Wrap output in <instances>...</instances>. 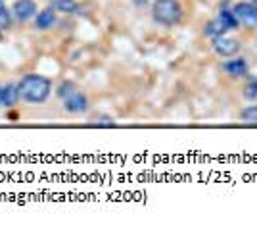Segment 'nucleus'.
Wrapping results in <instances>:
<instances>
[{
	"label": "nucleus",
	"instance_id": "nucleus-6",
	"mask_svg": "<svg viewBox=\"0 0 257 225\" xmlns=\"http://www.w3.org/2000/svg\"><path fill=\"white\" fill-rule=\"evenodd\" d=\"M63 108L71 114H83L88 110V98H86L85 94H81V92L75 90L71 96L63 98Z\"/></svg>",
	"mask_w": 257,
	"mask_h": 225
},
{
	"label": "nucleus",
	"instance_id": "nucleus-17",
	"mask_svg": "<svg viewBox=\"0 0 257 225\" xmlns=\"http://www.w3.org/2000/svg\"><path fill=\"white\" fill-rule=\"evenodd\" d=\"M98 125H102V127H113L115 122H113L111 118H108V116H102V118L98 120Z\"/></svg>",
	"mask_w": 257,
	"mask_h": 225
},
{
	"label": "nucleus",
	"instance_id": "nucleus-15",
	"mask_svg": "<svg viewBox=\"0 0 257 225\" xmlns=\"http://www.w3.org/2000/svg\"><path fill=\"white\" fill-rule=\"evenodd\" d=\"M75 90H77V88H75V85L71 83V81H63L60 87H58L56 92H58V96H60V98H67V96H71V94H73Z\"/></svg>",
	"mask_w": 257,
	"mask_h": 225
},
{
	"label": "nucleus",
	"instance_id": "nucleus-2",
	"mask_svg": "<svg viewBox=\"0 0 257 225\" xmlns=\"http://www.w3.org/2000/svg\"><path fill=\"white\" fill-rule=\"evenodd\" d=\"M152 16L161 25H175L183 18V6L179 0H154Z\"/></svg>",
	"mask_w": 257,
	"mask_h": 225
},
{
	"label": "nucleus",
	"instance_id": "nucleus-16",
	"mask_svg": "<svg viewBox=\"0 0 257 225\" xmlns=\"http://www.w3.org/2000/svg\"><path fill=\"white\" fill-rule=\"evenodd\" d=\"M12 25V12L8 10V8H4V10H0V29L4 31V29H8Z\"/></svg>",
	"mask_w": 257,
	"mask_h": 225
},
{
	"label": "nucleus",
	"instance_id": "nucleus-5",
	"mask_svg": "<svg viewBox=\"0 0 257 225\" xmlns=\"http://www.w3.org/2000/svg\"><path fill=\"white\" fill-rule=\"evenodd\" d=\"M12 12L19 22H27L37 16V2L35 0H15Z\"/></svg>",
	"mask_w": 257,
	"mask_h": 225
},
{
	"label": "nucleus",
	"instance_id": "nucleus-10",
	"mask_svg": "<svg viewBox=\"0 0 257 225\" xmlns=\"http://www.w3.org/2000/svg\"><path fill=\"white\" fill-rule=\"evenodd\" d=\"M219 22L227 27V31H234V29L240 27V22L236 20V16H234L233 10H229V8H223L219 12Z\"/></svg>",
	"mask_w": 257,
	"mask_h": 225
},
{
	"label": "nucleus",
	"instance_id": "nucleus-9",
	"mask_svg": "<svg viewBox=\"0 0 257 225\" xmlns=\"http://www.w3.org/2000/svg\"><path fill=\"white\" fill-rule=\"evenodd\" d=\"M19 98V85L8 83L2 87V106H13Z\"/></svg>",
	"mask_w": 257,
	"mask_h": 225
},
{
	"label": "nucleus",
	"instance_id": "nucleus-21",
	"mask_svg": "<svg viewBox=\"0 0 257 225\" xmlns=\"http://www.w3.org/2000/svg\"><path fill=\"white\" fill-rule=\"evenodd\" d=\"M252 2H256V4H257V0H252Z\"/></svg>",
	"mask_w": 257,
	"mask_h": 225
},
{
	"label": "nucleus",
	"instance_id": "nucleus-1",
	"mask_svg": "<svg viewBox=\"0 0 257 225\" xmlns=\"http://www.w3.org/2000/svg\"><path fill=\"white\" fill-rule=\"evenodd\" d=\"M17 85H19V96L25 102H31V104L46 102V98L52 92V81L44 75H25Z\"/></svg>",
	"mask_w": 257,
	"mask_h": 225
},
{
	"label": "nucleus",
	"instance_id": "nucleus-20",
	"mask_svg": "<svg viewBox=\"0 0 257 225\" xmlns=\"http://www.w3.org/2000/svg\"><path fill=\"white\" fill-rule=\"evenodd\" d=\"M0 40H2V29H0Z\"/></svg>",
	"mask_w": 257,
	"mask_h": 225
},
{
	"label": "nucleus",
	"instance_id": "nucleus-13",
	"mask_svg": "<svg viewBox=\"0 0 257 225\" xmlns=\"http://www.w3.org/2000/svg\"><path fill=\"white\" fill-rule=\"evenodd\" d=\"M240 120H242L244 124L257 125V106H248V108H244L242 114H240Z\"/></svg>",
	"mask_w": 257,
	"mask_h": 225
},
{
	"label": "nucleus",
	"instance_id": "nucleus-7",
	"mask_svg": "<svg viewBox=\"0 0 257 225\" xmlns=\"http://www.w3.org/2000/svg\"><path fill=\"white\" fill-rule=\"evenodd\" d=\"M225 72L229 75H233V77H244V75H248V72H250V64L246 62L244 58H231L229 62H225Z\"/></svg>",
	"mask_w": 257,
	"mask_h": 225
},
{
	"label": "nucleus",
	"instance_id": "nucleus-14",
	"mask_svg": "<svg viewBox=\"0 0 257 225\" xmlns=\"http://www.w3.org/2000/svg\"><path fill=\"white\" fill-rule=\"evenodd\" d=\"M242 94H244L246 100H257V79H252V81H248L244 85V90H242Z\"/></svg>",
	"mask_w": 257,
	"mask_h": 225
},
{
	"label": "nucleus",
	"instance_id": "nucleus-3",
	"mask_svg": "<svg viewBox=\"0 0 257 225\" xmlns=\"http://www.w3.org/2000/svg\"><path fill=\"white\" fill-rule=\"evenodd\" d=\"M234 16L246 27H257V4L256 2H236L233 8Z\"/></svg>",
	"mask_w": 257,
	"mask_h": 225
},
{
	"label": "nucleus",
	"instance_id": "nucleus-19",
	"mask_svg": "<svg viewBox=\"0 0 257 225\" xmlns=\"http://www.w3.org/2000/svg\"><path fill=\"white\" fill-rule=\"evenodd\" d=\"M0 106H2V85H0Z\"/></svg>",
	"mask_w": 257,
	"mask_h": 225
},
{
	"label": "nucleus",
	"instance_id": "nucleus-18",
	"mask_svg": "<svg viewBox=\"0 0 257 225\" xmlns=\"http://www.w3.org/2000/svg\"><path fill=\"white\" fill-rule=\"evenodd\" d=\"M6 8V4H4V0H0V10H4Z\"/></svg>",
	"mask_w": 257,
	"mask_h": 225
},
{
	"label": "nucleus",
	"instance_id": "nucleus-11",
	"mask_svg": "<svg viewBox=\"0 0 257 225\" xmlns=\"http://www.w3.org/2000/svg\"><path fill=\"white\" fill-rule=\"evenodd\" d=\"M56 12H63V14H77L79 12V4L75 0H52L50 4Z\"/></svg>",
	"mask_w": 257,
	"mask_h": 225
},
{
	"label": "nucleus",
	"instance_id": "nucleus-8",
	"mask_svg": "<svg viewBox=\"0 0 257 225\" xmlns=\"http://www.w3.org/2000/svg\"><path fill=\"white\" fill-rule=\"evenodd\" d=\"M56 22V10L48 6V8H44V10H40L37 14V18H35V27L40 29V31H44V29H50L52 25Z\"/></svg>",
	"mask_w": 257,
	"mask_h": 225
},
{
	"label": "nucleus",
	"instance_id": "nucleus-4",
	"mask_svg": "<svg viewBox=\"0 0 257 225\" xmlns=\"http://www.w3.org/2000/svg\"><path fill=\"white\" fill-rule=\"evenodd\" d=\"M213 50L217 56H223V58H231V56H236L238 50H240V42L236 38H231L227 35H221V37L213 38Z\"/></svg>",
	"mask_w": 257,
	"mask_h": 225
},
{
	"label": "nucleus",
	"instance_id": "nucleus-12",
	"mask_svg": "<svg viewBox=\"0 0 257 225\" xmlns=\"http://www.w3.org/2000/svg\"><path fill=\"white\" fill-rule=\"evenodd\" d=\"M225 33H227V27L221 24L219 18L213 20V22H209V24L206 25V35H209L211 38L221 37V35H225Z\"/></svg>",
	"mask_w": 257,
	"mask_h": 225
}]
</instances>
